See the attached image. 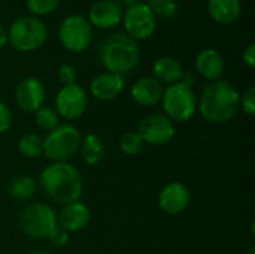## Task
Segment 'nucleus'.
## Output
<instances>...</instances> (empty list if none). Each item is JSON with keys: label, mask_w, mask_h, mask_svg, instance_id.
<instances>
[{"label": "nucleus", "mask_w": 255, "mask_h": 254, "mask_svg": "<svg viewBox=\"0 0 255 254\" xmlns=\"http://www.w3.org/2000/svg\"><path fill=\"white\" fill-rule=\"evenodd\" d=\"M239 90L226 79H217L206 84L197 100L200 115L212 124H226L239 112Z\"/></svg>", "instance_id": "nucleus-1"}, {"label": "nucleus", "mask_w": 255, "mask_h": 254, "mask_svg": "<svg viewBox=\"0 0 255 254\" xmlns=\"http://www.w3.org/2000/svg\"><path fill=\"white\" fill-rule=\"evenodd\" d=\"M43 193L58 205H67L81 199L84 183L81 172L69 162H52L40 174Z\"/></svg>", "instance_id": "nucleus-2"}, {"label": "nucleus", "mask_w": 255, "mask_h": 254, "mask_svg": "<svg viewBox=\"0 0 255 254\" xmlns=\"http://www.w3.org/2000/svg\"><path fill=\"white\" fill-rule=\"evenodd\" d=\"M97 57L106 72L124 76L139 64L140 48L128 34L117 31L102 40L97 49Z\"/></svg>", "instance_id": "nucleus-3"}, {"label": "nucleus", "mask_w": 255, "mask_h": 254, "mask_svg": "<svg viewBox=\"0 0 255 254\" xmlns=\"http://www.w3.org/2000/svg\"><path fill=\"white\" fill-rule=\"evenodd\" d=\"M48 28L45 22L33 15L16 18L7 30V43L19 52H31L45 45Z\"/></svg>", "instance_id": "nucleus-4"}, {"label": "nucleus", "mask_w": 255, "mask_h": 254, "mask_svg": "<svg viewBox=\"0 0 255 254\" xmlns=\"http://www.w3.org/2000/svg\"><path fill=\"white\" fill-rule=\"evenodd\" d=\"M160 103L164 109V115L173 123H187L197 111V99L193 87L182 82L170 84L163 91Z\"/></svg>", "instance_id": "nucleus-5"}, {"label": "nucleus", "mask_w": 255, "mask_h": 254, "mask_svg": "<svg viewBox=\"0 0 255 254\" xmlns=\"http://www.w3.org/2000/svg\"><path fill=\"white\" fill-rule=\"evenodd\" d=\"M82 136L76 126L66 123L48 132L43 139V154L52 162H69L79 151Z\"/></svg>", "instance_id": "nucleus-6"}, {"label": "nucleus", "mask_w": 255, "mask_h": 254, "mask_svg": "<svg viewBox=\"0 0 255 254\" xmlns=\"http://www.w3.org/2000/svg\"><path fill=\"white\" fill-rule=\"evenodd\" d=\"M18 223L21 231L31 238H48L58 226L57 213L42 202L25 207L19 214Z\"/></svg>", "instance_id": "nucleus-7"}, {"label": "nucleus", "mask_w": 255, "mask_h": 254, "mask_svg": "<svg viewBox=\"0 0 255 254\" xmlns=\"http://www.w3.org/2000/svg\"><path fill=\"white\" fill-rule=\"evenodd\" d=\"M58 39L69 52H84L93 40V27L87 16L79 13L69 15L60 24Z\"/></svg>", "instance_id": "nucleus-8"}, {"label": "nucleus", "mask_w": 255, "mask_h": 254, "mask_svg": "<svg viewBox=\"0 0 255 254\" xmlns=\"http://www.w3.org/2000/svg\"><path fill=\"white\" fill-rule=\"evenodd\" d=\"M121 22L124 25V33L128 34L136 42L151 37L157 27L155 15L146 3L140 1H136L123 10Z\"/></svg>", "instance_id": "nucleus-9"}, {"label": "nucleus", "mask_w": 255, "mask_h": 254, "mask_svg": "<svg viewBox=\"0 0 255 254\" xmlns=\"http://www.w3.org/2000/svg\"><path fill=\"white\" fill-rule=\"evenodd\" d=\"M88 108V94L87 91L78 85H64L55 96V111L58 117L73 121L84 115Z\"/></svg>", "instance_id": "nucleus-10"}, {"label": "nucleus", "mask_w": 255, "mask_h": 254, "mask_svg": "<svg viewBox=\"0 0 255 254\" xmlns=\"http://www.w3.org/2000/svg\"><path fill=\"white\" fill-rule=\"evenodd\" d=\"M145 144L164 145L175 136V123L164 114H149L140 120L136 130Z\"/></svg>", "instance_id": "nucleus-11"}, {"label": "nucleus", "mask_w": 255, "mask_h": 254, "mask_svg": "<svg viewBox=\"0 0 255 254\" xmlns=\"http://www.w3.org/2000/svg\"><path fill=\"white\" fill-rule=\"evenodd\" d=\"M191 204L190 189L179 181H172L166 184L158 195V207L163 213L169 216L182 214Z\"/></svg>", "instance_id": "nucleus-12"}, {"label": "nucleus", "mask_w": 255, "mask_h": 254, "mask_svg": "<svg viewBox=\"0 0 255 254\" xmlns=\"http://www.w3.org/2000/svg\"><path fill=\"white\" fill-rule=\"evenodd\" d=\"M45 85L33 76L24 78L18 82L15 88V102L18 108L24 112H36L45 102Z\"/></svg>", "instance_id": "nucleus-13"}, {"label": "nucleus", "mask_w": 255, "mask_h": 254, "mask_svg": "<svg viewBox=\"0 0 255 254\" xmlns=\"http://www.w3.org/2000/svg\"><path fill=\"white\" fill-rule=\"evenodd\" d=\"M123 10L124 9L112 0H97L91 4L87 19L91 27L109 30L121 24Z\"/></svg>", "instance_id": "nucleus-14"}, {"label": "nucleus", "mask_w": 255, "mask_h": 254, "mask_svg": "<svg viewBox=\"0 0 255 254\" xmlns=\"http://www.w3.org/2000/svg\"><path fill=\"white\" fill-rule=\"evenodd\" d=\"M124 85H126L124 76L111 72H103L94 76V79L90 84V91L93 97H96L97 100L109 102L117 99L123 93Z\"/></svg>", "instance_id": "nucleus-15"}, {"label": "nucleus", "mask_w": 255, "mask_h": 254, "mask_svg": "<svg viewBox=\"0 0 255 254\" xmlns=\"http://www.w3.org/2000/svg\"><path fill=\"white\" fill-rule=\"evenodd\" d=\"M163 85L154 76H142L139 78L130 90L131 99L140 106L152 108L161 102L163 97Z\"/></svg>", "instance_id": "nucleus-16"}, {"label": "nucleus", "mask_w": 255, "mask_h": 254, "mask_svg": "<svg viewBox=\"0 0 255 254\" xmlns=\"http://www.w3.org/2000/svg\"><path fill=\"white\" fill-rule=\"evenodd\" d=\"M57 222L58 226L64 229L67 234L79 232L90 223V210L81 201L67 204L61 208L60 214L57 216Z\"/></svg>", "instance_id": "nucleus-17"}, {"label": "nucleus", "mask_w": 255, "mask_h": 254, "mask_svg": "<svg viewBox=\"0 0 255 254\" xmlns=\"http://www.w3.org/2000/svg\"><path fill=\"white\" fill-rule=\"evenodd\" d=\"M194 64H196V72L205 79H208L209 82L221 79V75L224 73V67H226L224 57L215 48L202 49L196 55Z\"/></svg>", "instance_id": "nucleus-18"}, {"label": "nucleus", "mask_w": 255, "mask_h": 254, "mask_svg": "<svg viewBox=\"0 0 255 254\" xmlns=\"http://www.w3.org/2000/svg\"><path fill=\"white\" fill-rule=\"evenodd\" d=\"M241 12V0H208V13L218 24L230 25L236 22Z\"/></svg>", "instance_id": "nucleus-19"}, {"label": "nucleus", "mask_w": 255, "mask_h": 254, "mask_svg": "<svg viewBox=\"0 0 255 254\" xmlns=\"http://www.w3.org/2000/svg\"><path fill=\"white\" fill-rule=\"evenodd\" d=\"M152 72H154V78L158 82L161 84L164 82L170 85V84L181 82V78L184 75V67L176 58L164 55L154 61Z\"/></svg>", "instance_id": "nucleus-20"}, {"label": "nucleus", "mask_w": 255, "mask_h": 254, "mask_svg": "<svg viewBox=\"0 0 255 254\" xmlns=\"http://www.w3.org/2000/svg\"><path fill=\"white\" fill-rule=\"evenodd\" d=\"M79 151H81V157H82L84 163L88 165V166H96V165H99V163L103 160L105 154H106L103 141H102L97 135H94V133L87 135V136L81 141Z\"/></svg>", "instance_id": "nucleus-21"}, {"label": "nucleus", "mask_w": 255, "mask_h": 254, "mask_svg": "<svg viewBox=\"0 0 255 254\" xmlns=\"http://www.w3.org/2000/svg\"><path fill=\"white\" fill-rule=\"evenodd\" d=\"M37 190V183L31 177H16L10 181L7 192L9 196L15 201H28L36 195Z\"/></svg>", "instance_id": "nucleus-22"}, {"label": "nucleus", "mask_w": 255, "mask_h": 254, "mask_svg": "<svg viewBox=\"0 0 255 254\" xmlns=\"http://www.w3.org/2000/svg\"><path fill=\"white\" fill-rule=\"evenodd\" d=\"M18 151L27 159H37L43 154V138L36 133H27L18 141Z\"/></svg>", "instance_id": "nucleus-23"}, {"label": "nucleus", "mask_w": 255, "mask_h": 254, "mask_svg": "<svg viewBox=\"0 0 255 254\" xmlns=\"http://www.w3.org/2000/svg\"><path fill=\"white\" fill-rule=\"evenodd\" d=\"M34 121H36L37 127H40L42 130H46V132H51L57 126H60V117H58L57 111L49 106H40L34 112Z\"/></svg>", "instance_id": "nucleus-24"}, {"label": "nucleus", "mask_w": 255, "mask_h": 254, "mask_svg": "<svg viewBox=\"0 0 255 254\" xmlns=\"http://www.w3.org/2000/svg\"><path fill=\"white\" fill-rule=\"evenodd\" d=\"M146 4L152 10L155 18H175L179 10V4L176 0H146Z\"/></svg>", "instance_id": "nucleus-25"}, {"label": "nucleus", "mask_w": 255, "mask_h": 254, "mask_svg": "<svg viewBox=\"0 0 255 254\" xmlns=\"http://www.w3.org/2000/svg\"><path fill=\"white\" fill-rule=\"evenodd\" d=\"M143 147H145V142L136 130H130L124 133L120 139V150L127 156L139 154Z\"/></svg>", "instance_id": "nucleus-26"}, {"label": "nucleus", "mask_w": 255, "mask_h": 254, "mask_svg": "<svg viewBox=\"0 0 255 254\" xmlns=\"http://www.w3.org/2000/svg\"><path fill=\"white\" fill-rule=\"evenodd\" d=\"M60 0H25L28 10L33 16H43L54 12L58 6Z\"/></svg>", "instance_id": "nucleus-27"}, {"label": "nucleus", "mask_w": 255, "mask_h": 254, "mask_svg": "<svg viewBox=\"0 0 255 254\" xmlns=\"http://www.w3.org/2000/svg\"><path fill=\"white\" fill-rule=\"evenodd\" d=\"M239 108L250 117L255 115V87L251 85L248 87L244 94H241V100H239Z\"/></svg>", "instance_id": "nucleus-28"}, {"label": "nucleus", "mask_w": 255, "mask_h": 254, "mask_svg": "<svg viewBox=\"0 0 255 254\" xmlns=\"http://www.w3.org/2000/svg\"><path fill=\"white\" fill-rule=\"evenodd\" d=\"M58 81L61 82V85H72L76 84V69L72 64H61L58 72H57Z\"/></svg>", "instance_id": "nucleus-29"}, {"label": "nucleus", "mask_w": 255, "mask_h": 254, "mask_svg": "<svg viewBox=\"0 0 255 254\" xmlns=\"http://www.w3.org/2000/svg\"><path fill=\"white\" fill-rule=\"evenodd\" d=\"M10 124H12V112L9 106L0 100V135L6 133L10 129Z\"/></svg>", "instance_id": "nucleus-30"}, {"label": "nucleus", "mask_w": 255, "mask_h": 254, "mask_svg": "<svg viewBox=\"0 0 255 254\" xmlns=\"http://www.w3.org/2000/svg\"><path fill=\"white\" fill-rule=\"evenodd\" d=\"M52 246H55V247H63V246H66L67 244V241H69V234L64 231V229H61L60 226H57L52 232H51V235L46 238Z\"/></svg>", "instance_id": "nucleus-31"}, {"label": "nucleus", "mask_w": 255, "mask_h": 254, "mask_svg": "<svg viewBox=\"0 0 255 254\" xmlns=\"http://www.w3.org/2000/svg\"><path fill=\"white\" fill-rule=\"evenodd\" d=\"M242 58H244V63L250 67V69H254L255 67V45L254 43H250L245 49H244V54H242Z\"/></svg>", "instance_id": "nucleus-32"}, {"label": "nucleus", "mask_w": 255, "mask_h": 254, "mask_svg": "<svg viewBox=\"0 0 255 254\" xmlns=\"http://www.w3.org/2000/svg\"><path fill=\"white\" fill-rule=\"evenodd\" d=\"M197 81V73L193 72V70H184V75L181 78V82L188 85V87H193Z\"/></svg>", "instance_id": "nucleus-33"}, {"label": "nucleus", "mask_w": 255, "mask_h": 254, "mask_svg": "<svg viewBox=\"0 0 255 254\" xmlns=\"http://www.w3.org/2000/svg\"><path fill=\"white\" fill-rule=\"evenodd\" d=\"M7 45V30L0 24V49Z\"/></svg>", "instance_id": "nucleus-34"}, {"label": "nucleus", "mask_w": 255, "mask_h": 254, "mask_svg": "<svg viewBox=\"0 0 255 254\" xmlns=\"http://www.w3.org/2000/svg\"><path fill=\"white\" fill-rule=\"evenodd\" d=\"M112 1H115V3H117V4H120L121 7H123V6H126V7H127V6H130V4L136 3L137 0H112Z\"/></svg>", "instance_id": "nucleus-35"}, {"label": "nucleus", "mask_w": 255, "mask_h": 254, "mask_svg": "<svg viewBox=\"0 0 255 254\" xmlns=\"http://www.w3.org/2000/svg\"><path fill=\"white\" fill-rule=\"evenodd\" d=\"M25 254H48L45 253V252H42V250H31V252H28V253Z\"/></svg>", "instance_id": "nucleus-36"}, {"label": "nucleus", "mask_w": 255, "mask_h": 254, "mask_svg": "<svg viewBox=\"0 0 255 254\" xmlns=\"http://www.w3.org/2000/svg\"><path fill=\"white\" fill-rule=\"evenodd\" d=\"M248 254H255V247H253V249L250 250V253H248Z\"/></svg>", "instance_id": "nucleus-37"}]
</instances>
